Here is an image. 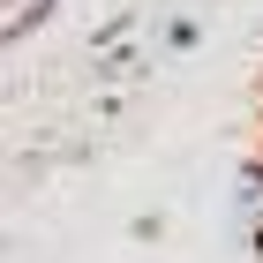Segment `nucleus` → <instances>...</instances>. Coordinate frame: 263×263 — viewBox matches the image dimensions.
I'll list each match as a JSON object with an SVG mask.
<instances>
[{
	"mask_svg": "<svg viewBox=\"0 0 263 263\" xmlns=\"http://www.w3.org/2000/svg\"><path fill=\"white\" fill-rule=\"evenodd\" d=\"M38 8H53V0H38Z\"/></svg>",
	"mask_w": 263,
	"mask_h": 263,
	"instance_id": "f257e3e1",
	"label": "nucleus"
}]
</instances>
